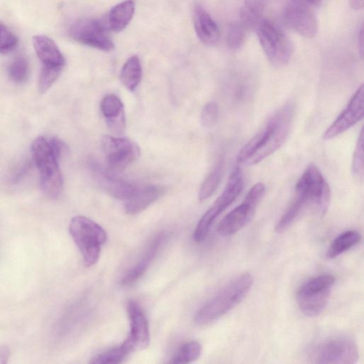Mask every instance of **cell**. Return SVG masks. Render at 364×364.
Segmentation results:
<instances>
[{
    "mask_svg": "<svg viewBox=\"0 0 364 364\" xmlns=\"http://www.w3.org/2000/svg\"><path fill=\"white\" fill-rule=\"evenodd\" d=\"M294 113V105L290 103L277 110L239 151L237 162L255 165L279 149L289 135Z\"/></svg>",
    "mask_w": 364,
    "mask_h": 364,
    "instance_id": "cell-1",
    "label": "cell"
},
{
    "mask_svg": "<svg viewBox=\"0 0 364 364\" xmlns=\"http://www.w3.org/2000/svg\"><path fill=\"white\" fill-rule=\"evenodd\" d=\"M252 284L253 278L248 272L231 280L198 310L195 323L208 324L228 313L245 297Z\"/></svg>",
    "mask_w": 364,
    "mask_h": 364,
    "instance_id": "cell-2",
    "label": "cell"
},
{
    "mask_svg": "<svg viewBox=\"0 0 364 364\" xmlns=\"http://www.w3.org/2000/svg\"><path fill=\"white\" fill-rule=\"evenodd\" d=\"M331 200V189L319 168L309 164L296 184L295 194L291 201L302 211L309 205H314L323 216Z\"/></svg>",
    "mask_w": 364,
    "mask_h": 364,
    "instance_id": "cell-3",
    "label": "cell"
},
{
    "mask_svg": "<svg viewBox=\"0 0 364 364\" xmlns=\"http://www.w3.org/2000/svg\"><path fill=\"white\" fill-rule=\"evenodd\" d=\"M70 234L78 247L86 267L97 263L102 246L106 242V231L93 220L84 217H74L69 225Z\"/></svg>",
    "mask_w": 364,
    "mask_h": 364,
    "instance_id": "cell-4",
    "label": "cell"
},
{
    "mask_svg": "<svg viewBox=\"0 0 364 364\" xmlns=\"http://www.w3.org/2000/svg\"><path fill=\"white\" fill-rule=\"evenodd\" d=\"M31 152L39 171L41 189L50 198L58 197L63 189V177L48 141L43 136L37 137L32 144Z\"/></svg>",
    "mask_w": 364,
    "mask_h": 364,
    "instance_id": "cell-5",
    "label": "cell"
},
{
    "mask_svg": "<svg viewBox=\"0 0 364 364\" xmlns=\"http://www.w3.org/2000/svg\"><path fill=\"white\" fill-rule=\"evenodd\" d=\"M243 188V176L239 167L230 173L223 193L198 221L193 233L196 242L203 241L215 219L237 198Z\"/></svg>",
    "mask_w": 364,
    "mask_h": 364,
    "instance_id": "cell-6",
    "label": "cell"
},
{
    "mask_svg": "<svg viewBox=\"0 0 364 364\" xmlns=\"http://www.w3.org/2000/svg\"><path fill=\"white\" fill-rule=\"evenodd\" d=\"M335 277L321 274L303 283L297 290L296 301L301 311L308 316H316L326 307Z\"/></svg>",
    "mask_w": 364,
    "mask_h": 364,
    "instance_id": "cell-7",
    "label": "cell"
},
{
    "mask_svg": "<svg viewBox=\"0 0 364 364\" xmlns=\"http://www.w3.org/2000/svg\"><path fill=\"white\" fill-rule=\"evenodd\" d=\"M259 41L268 60L275 66H283L290 60L293 45L285 33L272 22L262 21L257 28Z\"/></svg>",
    "mask_w": 364,
    "mask_h": 364,
    "instance_id": "cell-8",
    "label": "cell"
},
{
    "mask_svg": "<svg viewBox=\"0 0 364 364\" xmlns=\"http://www.w3.org/2000/svg\"><path fill=\"white\" fill-rule=\"evenodd\" d=\"M265 191L263 183L255 184L247 193L242 203L228 213L220 222L218 232L223 237L235 234L253 216Z\"/></svg>",
    "mask_w": 364,
    "mask_h": 364,
    "instance_id": "cell-9",
    "label": "cell"
},
{
    "mask_svg": "<svg viewBox=\"0 0 364 364\" xmlns=\"http://www.w3.org/2000/svg\"><path fill=\"white\" fill-rule=\"evenodd\" d=\"M311 355L314 362L318 363L352 364L358 358V350L352 339L336 336L315 346Z\"/></svg>",
    "mask_w": 364,
    "mask_h": 364,
    "instance_id": "cell-10",
    "label": "cell"
},
{
    "mask_svg": "<svg viewBox=\"0 0 364 364\" xmlns=\"http://www.w3.org/2000/svg\"><path fill=\"white\" fill-rule=\"evenodd\" d=\"M69 36L80 44L102 51H112L114 48L107 26L96 18H82L75 21L69 28Z\"/></svg>",
    "mask_w": 364,
    "mask_h": 364,
    "instance_id": "cell-11",
    "label": "cell"
},
{
    "mask_svg": "<svg viewBox=\"0 0 364 364\" xmlns=\"http://www.w3.org/2000/svg\"><path fill=\"white\" fill-rule=\"evenodd\" d=\"M102 146L109 167L118 171L125 168L140 155L139 146L128 138L105 135Z\"/></svg>",
    "mask_w": 364,
    "mask_h": 364,
    "instance_id": "cell-12",
    "label": "cell"
},
{
    "mask_svg": "<svg viewBox=\"0 0 364 364\" xmlns=\"http://www.w3.org/2000/svg\"><path fill=\"white\" fill-rule=\"evenodd\" d=\"M283 18L288 27L304 38H311L317 33L316 16L304 0H291Z\"/></svg>",
    "mask_w": 364,
    "mask_h": 364,
    "instance_id": "cell-13",
    "label": "cell"
},
{
    "mask_svg": "<svg viewBox=\"0 0 364 364\" xmlns=\"http://www.w3.org/2000/svg\"><path fill=\"white\" fill-rule=\"evenodd\" d=\"M130 323V332L121 345L129 353L146 348L150 343V333L147 318L141 306L134 301L127 304Z\"/></svg>",
    "mask_w": 364,
    "mask_h": 364,
    "instance_id": "cell-14",
    "label": "cell"
},
{
    "mask_svg": "<svg viewBox=\"0 0 364 364\" xmlns=\"http://www.w3.org/2000/svg\"><path fill=\"white\" fill-rule=\"evenodd\" d=\"M363 113L364 87L361 85L346 108L323 133V139H331L343 134L360 122L363 118Z\"/></svg>",
    "mask_w": 364,
    "mask_h": 364,
    "instance_id": "cell-15",
    "label": "cell"
},
{
    "mask_svg": "<svg viewBox=\"0 0 364 364\" xmlns=\"http://www.w3.org/2000/svg\"><path fill=\"white\" fill-rule=\"evenodd\" d=\"M92 173L100 186L112 197L127 200L134 193L137 186L118 178L97 164L92 166Z\"/></svg>",
    "mask_w": 364,
    "mask_h": 364,
    "instance_id": "cell-16",
    "label": "cell"
},
{
    "mask_svg": "<svg viewBox=\"0 0 364 364\" xmlns=\"http://www.w3.org/2000/svg\"><path fill=\"white\" fill-rule=\"evenodd\" d=\"M193 25L198 39L205 45H216L220 39V31L214 20L200 4L193 9Z\"/></svg>",
    "mask_w": 364,
    "mask_h": 364,
    "instance_id": "cell-17",
    "label": "cell"
},
{
    "mask_svg": "<svg viewBox=\"0 0 364 364\" xmlns=\"http://www.w3.org/2000/svg\"><path fill=\"white\" fill-rule=\"evenodd\" d=\"M100 109L109 130L115 134L124 133L126 119L122 100L115 95H107L101 101Z\"/></svg>",
    "mask_w": 364,
    "mask_h": 364,
    "instance_id": "cell-18",
    "label": "cell"
},
{
    "mask_svg": "<svg viewBox=\"0 0 364 364\" xmlns=\"http://www.w3.org/2000/svg\"><path fill=\"white\" fill-rule=\"evenodd\" d=\"M32 41L43 66L63 68L65 64V58L51 38L46 36L37 35L33 37Z\"/></svg>",
    "mask_w": 364,
    "mask_h": 364,
    "instance_id": "cell-19",
    "label": "cell"
},
{
    "mask_svg": "<svg viewBox=\"0 0 364 364\" xmlns=\"http://www.w3.org/2000/svg\"><path fill=\"white\" fill-rule=\"evenodd\" d=\"M163 187L156 185H146L136 189L132 196L127 200L125 210L127 213H139L159 198L164 193Z\"/></svg>",
    "mask_w": 364,
    "mask_h": 364,
    "instance_id": "cell-20",
    "label": "cell"
},
{
    "mask_svg": "<svg viewBox=\"0 0 364 364\" xmlns=\"http://www.w3.org/2000/svg\"><path fill=\"white\" fill-rule=\"evenodd\" d=\"M164 239L165 235L164 233L156 236L146 250V252L144 253L140 260L122 278L121 284L122 285H131L142 277L156 257Z\"/></svg>",
    "mask_w": 364,
    "mask_h": 364,
    "instance_id": "cell-21",
    "label": "cell"
},
{
    "mask_svg": "<svg viewBox=\"0 0 364 364\" xmlns=\"http://www.w3.org/2000/svg\"><path fill=\"white\" fill-rule=\"evenodd\" d=\"M135 4L132 0L124 1L114 6L108 15V27L114 32L124 30L134 14Z\"/></svg>",
    "mask_w": 364,
    "mask_h": 364,
    "instance_id": "cell-22",
    "label": "cell"
},
{
    "mask_svg": "<svg viewBox=\"0 0 364 364\" xmlns=\"http://www.w3.org/2000/svg\"><path fill=\"white\" fill-rule=\"evenodd\" d=\"M142 76V69L137 55L130 57L124 64L120 73V80L124 86L134 91L139 85Z\"/></svg>",
    "mask_w": 364,
    "mask_h": 364,
    "instance_id": "cell-23",
    "label": "cell"
},
{
    "mask_svg": "<svg viewBox=\"0 0 364 364\" xmlns=\"http://www.w3.org/2000/svg\"><path fill=\"white\" fill-rule=\"evenodd\" d=\"M265 2L259 0H245L240 11L241 23L246 29L258 28Z\"/></svg>",
    "mask_w": 364,
    "mask_h": 364,
    "instance_id": "cell-24",
    "label": "cell"
},
{
    "mask_svg": "<svg viewBox=\"0 0 364 364\" xmlns=\"http://www.w3.org/2000/svg\"><path fill=\"white\" fill-rule=\"evenodd\" d=\"M361 239L360 233L355 230H348L337 236L327 250L326 256L333 259L357 245Z\"/></svg>",
    "mask_w": 364,
    "mask_h": 364,
    "instance_id": "cell-25",
    "label": "cell"
},
{
    "mask_svg": "<svg viewBox=\"0 0 364 364\" xmlns=\"http://www.w3.org/2000/svg\"><path fill=\"white\" fill-rule=\"evenodd\" d=\"M202 352V346L198 341H188L181 345L173 356L171 363H188L197 360Z\"/></svg>",
    "mask_w": 364,
    "mask_h": 364,
    "instance_id": "cell-26",
    "label": "cell"
},
{
    "mask_svg": "<svg viewBox=\"0 0 364 364\" xmlns=\"http://www.w3.org/2000/svg\"><path fill=\"white\" fill-rule=\"evenodd\" d=\"M223 173V164L220 161L203 181L198 195L200 200H206L214 193L222 179Z\"/></svg>",
    "mask_w": 364,
    "mask_h": 364,
    "instance_id": "cell-27",
    "label": "cell"
},
{
    "mask_svg": "<svg viewBox=\"0 0 364 364\" xmlns=\"http://www.w3.org/2000/svg\"><path fill=\"white\" fill-rule=\"evenodd\" d=\"M28 63L21 56L15 58L8 68L9 76L16 83L24 82L28 78Z\"/></svg>",
    "mask_w": 364,
    "mask_h": 364,
    "instance_id": "cell-28",
    "label": "cell"
},
{
    "mask_svg": "<svg viewBox=\"0 0 364 364\" xmlns=\"http://www.w3.org/2000/svg\"><path fill=\"white\" fill-rule=\"evenodd\" d=\"M127 355L128 353L125 349L122 346H119L95 355L91 358L90 363L95 364L119 363L122 362Z\"/></svg>",
    "mask_w": 364,
    "mask_h": 364,
    "instance_id": "cell-29",
    "label": "cell"
},
{
    "mask_svg": "<svg viewBox=\"0 0 364 364\" xmlns=\"http://www.w3.org/2000/svg\"><path fill=\"white\" fill-rule=\"evenodd\" d=\"M245 29L241 22H234L229 26L226 42L230 49L237 50L242 46L245 39Z\"/></svg>",
    "mask_w": 364,
    "mask_h": 364,
    "instance_id": "cell-30",
    "label": "cell"
},
{
    "mask_svg": "<svg viewBox=\"0 0 364 364\" xmlns=\"http://www.w3.org/2000/svg\"><path fill=\"white\" fill-rule=\"evenodd\" d=\"M62 70V68L42 66L38 79V90L41 94L52 86Z\"/></svg>",
    "mask_w": 364,
    "mask_h": 364,
    "instance_id": "cell-31",
    "label": "cell"
},
{
    "mask_svg": "<svg viewBox=\"0 0 364 364\" xmlns=\"http://www.w3.org/2000/svg\"><path fill=\"white\" fill-rule=\"evenodd\" d=\"M18 44L16 36L0 22V53L6 54L15 49Z\"/></svg>",
    "mask_w": 364,
    "mask_h": 364,
    "instance_id": "cell-32",
    "label": "cell"
},
{
    "mask_svg": "<svg viewBox=\"0 0 364 364\" xmlns=\"http://www.w3.org/2000/svg\"><path fill=\"white\" fill-rule=\"evenodd\" d=\"M363 129H362L353 154L352 165L353 174L358 178L363 177Z\"/></svg>",
    "mask_w": 364,
    "mask_h": 364,
    "instance_id": "cell-33",
    "label": "cell"
},
{
    "mask_svg": "<svg viewBox=\"0 0 364 364\" xmlns=\"http://www.w3.org/2000/svg\"><path fill=\"white\" fill-rule=\"evenodd\" d=\"M218 117V106L215 102L207 103L201 112V124L205 128L213 127Z\"/></svg>",
    "mask_w": 364,
    "mask_h": 364,
    "instance_id": "cell-34",
    "label": "cell"
},
{
    "mask_svg": "<svg viewBox=\"0 0 364 364\" xmlns=\"http://www.w3.org/2000/svg\"><path fill=\"white\" fill-rule=\"evenodd\" d=\"M53 154L59 161L61 156L68 151L66 144L58 137H53L49 141Z\"/></svg>",
    "mask_w": 364,
    "mask_h": 364,
    "instance_id": "cell-35",
    "label": "cell"
},
{
    "mask_svg": "<svg viewBox=\"0 0 364 364\" xmlns=\"http://www.w3.org/2000/svg\"><path fill=\"white\" fill-rule=\"evenodd\" d=\"M29 168V164L27 162L23 163L20 166L18 169H16L12 177H11V181L14 183L18 182L21 178L23 176L24 174L28 171V169Z\"/></svg>",
    "mask_w": 364,
    "mask_h": 364,
    "instance_id": "cell-36",
    "label": "cell"
},
{
    "mask_svg": "<svg viewBox=\"0 0 364 364\" xmlns=\"http://www.w3.org/2000/svg\"><path fill=\"white\" fill-rule=\"evenodd\" d=\"M10 357L9 348L5 345L0 346V364H4L8 362Z\"/></svg>",
    "mask_w": 364,
    "mask_h": 364,
    "instance_id": "cell-37",
    "label": "cell"
},
{
    "mask_svg": "<svg viewBox=\"0 0 364 364\" xmlns=\"http://www.w3.org/2000/svg\"><path fill=\"white\" fill-rule=\"evenodd\" d=\"M349 5L352 9L360 10L364 5V0H349Z\"/></svg>",
    "mask_w": 364,
    "mask_h": 364,
    "instance_id": "cell-38",
    "label": "cell"
},
{
    "mask_svg": "<svg viewBox=\"0 0 364 364\" xmlns=\"http://www.w3.org/2000/svg\"><path fill=\"white\" fill-rule=\"evenodd\" d=\"M358 46H359V50H360V55H361V56H363V50H364L363 49L364 46H363V28H361L360 31L359 33Z\"/></svg>",
    "mask_w": 364,
    "mask_h": 364,
    "instance_id": "cell-39",
    "label": "cell"
},
{
    "mask_svg": "<svg viewBox=\"0 0 364 364\" xmlns=\"http://www.w3.org/2000/svg\"><path fill=\"white\" fill-rule=\"evenodd\" d=\"M311 4H318L321 0H304Z\"/></svg>",
    "mask_w": 364,
    "mask_h": 364,
    "instance_id": "cell-40",
    "label": "cell"
},
{
    "mask_svg": "<svg viewBox=\"0 0 364 364\" xmlns=\"http://www.w3.org/2000/svg\"><path fill=\"white\" fill-rule=\"evenodd\" d=\"M260 1H264V2H265V1H266V0H260Z\"/></svg>",
    "mask_w": 364,
    "mask_h": 364,
    "instance_id": "cell-41",
    "label": "cell"
}]
</instances>
